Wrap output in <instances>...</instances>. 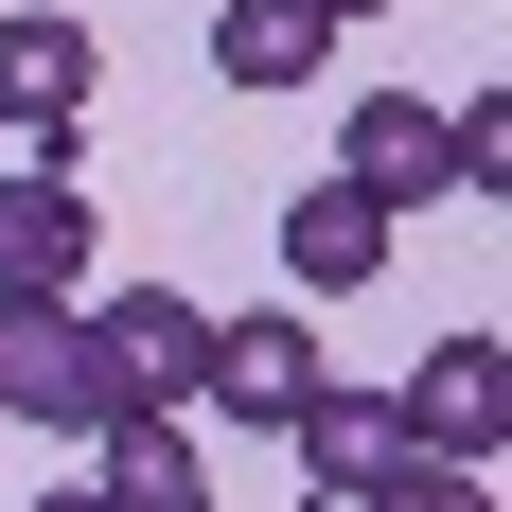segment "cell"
Returning a JSON list of instances; mask_svg holds the SVG:
<instances>
[{
	"label": "cell",
	"instance_id": "cell-1",
	"mask_svg": "<svg viewBox=\"0 0 512 512\" xmlns=\"http://www.w3.org/2000/svg\"><path fill=\"white\" fill-rule=\"evenodd\" d=\"M71 336H89V424H177L212 371V301H177V283H106V301H71Z\"/></svg>",
	"mask_w": 512,
	"mask_h": 512
},
{
	"label": "cell",
	"instance_id": "cell-2",
	"mask_svg": "<svg viewBox=\"0 0 512 512\" xmlns=\"http://www.w3.org/2000/svg\"><path fill=\"white\" fill-rule=\"evenodd\" d=\"M389 424H407V460L495 477V442H512V354H495V336H442V354L389 389Z\"/></svg>",
	"mask_w": 512,
	"mask_h": 512
},
{
	"label": "cell",
	"instance_id": "cell-3",
	"mask_svg": "<svg viewBox=\"0 0 512 512\" xmlns=\"http://www.w3.org/2000/svg\"><path fill=\"white\" fill-rule=\"evenodd\" d=\"M318 389H336V371H318L301 301H265V318H212V371H195V407H230V424H265V442H283V424H301Z\"/></svg>",
	"mask_w": 512,
	"mask_h": 512
},
{
	"label": "cell",
	"instance_id": "cell-4",
	"mask_svg": "<svg viewBox=\"0 0 512 512\" xmlns=\"http://www.w3.org/2000/svg\"><path fill=\"white\" fill-rule=\"evenodd\" d=\"M336 195H371L389 230L442 212V195H460V177H442V106H424V89H371L354 124H336Z\"/></svg>",
	"mask_w": 512,
	"mask_h": 512
},
{
	"label": "cell",
	"instance_id": "cell-5",
	"mask_svg": "<svg viewBox=\"0 0 512 512\" xmlns=\"http://www.w3.org/2000/svg\"><path fill=\"white\" fill-rule=\"evenodd\" d=\"M71 283H89V177L18 159L0 177V301H71Z\"/></svg>",
	"mask_w": 512,
	"mask_h": 512
},
{
	"label": "cell",
	"instance_id": "cell-6",
	"mask_svg": "<svg viewBox=\"0 0 512 512\" xmlns=\"http://www.w3.org/2000/svg\"><path fill=\"white\" fill-rule=\"evenodd\" d=\"M89 89H106L89 18H0V124H18L36 159H71V124H89Z\"/></svg>",
	"mask_w": 512,
	"mask_h": 512
},
{
	"label": "cell",
	"instance_id": "cell-7",
	"mask_svg": "<svg viewBox=\"0 0 512 512\" xmlns=\"http://www.w3.org/2000/svg\"><path fill=\"white\" fill-rule=\"evenodd\" d=\"M371 283H389V212L336 195V177L283 195V301H371Z\"/></svg>",
	"mask_w": 512,
	"mask_h": 512
},
{
	"label": "cell",
	"instance_id": "cell-8",
	"mask_svg": "<svg viewBox=\"0 0 512 512\" xmlns=\"http://www.w3.org/2000/svg\"><path fill=\"white\" fill-rule=\"evenodd\" d=\"M0 424H71L89 442V336H71V301H0Z\"/></svg>",
	"mask_w": 512,
	"mask_h": 512
},
{
	"label": "cell",
	"instance_id": "cell-9",
	"mask_svg": "<svg viewBox=\"0 0 512 512\" xmlns=\"http://www.w3.org/2000/svg\"><path fill=\"white\" fill-rule=\"evenodd\" d=\"M212 71H230V89H318V71H336V18H318V0H230V18H212Z\"/></svg>",
	"mask_w": 512,
	"mask_h": 512
},
{
	"label": "cell",
	"instance_id": "cell-10",
	"mask_svg": "<svg viewBox=\"0 0 512 512\" xmlns=\"http://www.w3.org/2000/svg\"><path fill=\"white\" fill-rule=\"evenodd\" d=\"M89 442H106L89 512H212V460H195V424H89Z\"/></svg>",
	"mask_w": 512,
	"mask_h": 512
},
{
	"label": "cell",
	"instance_id": "cell-11",
	"mask_svg": "<svg viewBox=\"0 0 512 512\" xmlns=\"http://www.w3.org/2000/svg\"><path fill=\"white\" fill-rule=\"evenodd\" d=\"M283 442H301V495H371V477L407 460V424L371 407V389H318V407L283 424Z\"/></svg>",
	"mask_w": 512,
	"mask_h": 512
},
{
	"label": "cell",
	"instance_id": "cell-12",
	"mask_svg": "<svg viewBox=\"0 0 512 512\" xmlns=\"http://www.w3.org/2000/svg\"><path fill=\"white\" fill-rule=\"evenodd\" d=\"M354 512H495V477H442V460H389Z\"/></svg>",
	"mask_w": 512,
	"mask_h": 512
},
{
	"label": "cell",
	"instance_id": "cell-13",
	"mask_svg": "<svg viewBox=\"0 0 512 512\" xmlns=\"http://www.w3.org/2000/svg\"><path fill=\"white\" fill-rule=\"evenodd\" d=\"M18 512H89V477H53V495H18Z\"/></svg>",
	"mask_w": 512,
	"mask_h": 512
},
{
	"label": "cell",
	"instance_id": "cell-14",
	"mask_svg": "<svg viewBox=\"0 0 512 512\" xmlns=\"http://www.w3.org/2000/svg\"><path fill=\"white\" fill-rule=\"evenodd\" d=\"M318 18H389V0H318Z\"/></svg>",
	"mask_w": 512,
	"mask_h": 512
}]
</instances>
